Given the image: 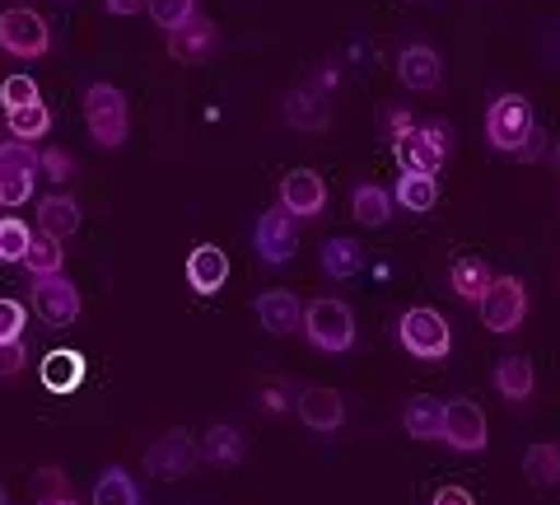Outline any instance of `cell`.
<instances>
[{
	"label": "cell",
	"instance_id": "5b68a950",
	"mask_svg": "<svg viewBox=\"0 0 560 505\" xmlns=\"http://www.w3.org/2000/svg\"><path fill=\"white\" fill-rule=\"evenodd\" d=\"M397 337L416 360H444L453 352V328L434 309H407L397 323Z\"/></svg>",
	"mask_w": 560,
	"mask_h": 505
},
{
	"label": "cell",
	"instance_id": "8d00e7d4",
	"mask_svg": "<svg viewBox=\"0 0 560 505\" xmlns=\"http://www.w3.org/2000/svg\"><path fill=\"white\" fill-rule=\"evenodd\" d=\"M28 492H33V501H38V505L70 496V492H66V473H61V468H38V473H33V482H28Z\"/></svg>",
	"mask_w": 560,
	"mask_h": 505
},
{
	"label": "cell",
	"instance_id": "f546056e",
	"mask_svg": "<svg viewBox=\"0 0 560 505\" xmlns=\"http://www.w3.org/2000/svg\"><path fill=\"white\" fill-rule=\"evenodd\" d=\"M393 202L407 206V211H434V202H440V183L425 179V173H401L397 187H393Z\"/></svg>",
	"mask_w": 560,
	"mask_h": 505
},
{
	"label": "cell",
	"instance_id": "74e56055",
	"mask_svg": "<svg viewBox=\"0 0 560 505\" xmlns=\"http://www.w3.org/2000/svg\"><path fill=\"white\" fill-rule=\"evenodd\" d=\"M24 323H28V313H24L20 300H0V346L20 342L24 337Z\"/></svg>",
	"mask_w": 560,
	"mask_h": 505
},
{
	"label": "cell",
	"instance_id": "d6986e66",
	"mask_svg": "<svg viewBox=\"0 0 560 505\" xmlns=\"http://www.w3.org/2000/svg\"><path fill=\"white\" fill-rule=\"evenodd\" d=\"M253 309H257L261 328H267V333H276V337L294 333V328H300V319H304V309H300V300H294L290 290H261Z\"/></svg>",
	"mask_w": 560,
	"mask_h": 505
},
{
	"label": "cell",
	"instance_id": "e0dca14e",
	"mask_svg": "<svg viewBox=\"0 0 560 505\" xmlns=\"http://www.w3.org/2000/svg\"><path fill=\"white\" fill-rule=\"evenodd\" d=\"M230 282V257H224L220 243H201V249L187 253V286L197 295H215Z\"/></svg>",
	"mask_w": 560,
	"mask_h": 505
},
{
	"label": "cell",
	"instance_id": "ffe728a7",
	"mask_svg": "<svg viewBox=\"0 0 560 505\" xmlns=\"http://www.w3.org/2000/svg\"><path fill=\"white\" fill-rule=\"evenodd\" d=\"M43 385L51 393H75L84 385V356L80 352H66V346H57V352H47L43 365H38Z\"/></svg>",
	"mask_w": 560,
	"mask_h": 505
},
{
	"label": "cell",
	"instance_id": "2e32d148",
	"mask_svg": "<svg viewBox=\"0 0 560 505\" xmlns=\"http://www.w3.org/2000/svg\"><path fill=\"white\" fill-rule=\"evenodd\" d=\"M397 80L407 84V90H440V80H444L440 51L425 47V43L401 47V57H397Z\"/></svg>",
	"mask_w": 560,
	"mask_h": 505
},
{
	"label": "cell",
	"instance_id": "8fae6325",
	"mask_svg": "<svg viewBox=\"0 0 560 505\" xmlns=\"http://www.w3.org/2000/svg\"><path fill=\"white\" fill-rule=\"evenodd\" d=\"M444 440H448V449H458V455H477V449H486V440H490L486 412L477 403H467V398L444 403Z\"/></svg>",
	"mask_w": 560,
	"mask_h": 505
},
{
	"label": "cell",
	"instance_id": "1f68e13d",
	"mask_svg": "<svg viewBox=\"0 0 560 505\" xmlns=\"http://www.w3.org/2000/svg\"><path fill=\"white\" fill-rule=\"evenodd\" d=\"M94 505H140V492L127 478V468H108V473L94 482Z\"/></svg>",
	"mask_w": 560,
	"mask_h": 505
},
{
	"label": "cell",
	"instance_id": "7c38bea8",
	"mask_svg": "<svg viewBox=\"0 0 560 505\" xmlns=\"http://www.w3.org/2000/svg\"><path fill=\"white\" fill-rule=\"evenodd\" d=\"M33 309H38L43 323L66 328V323L80 319L84 300H80L75 282H66V276H38V282H33Z\"/></svg>",
	"mask_w": 560,
	"mask_h": 505
},
{
	"label": "cell",
	"instance_id": "3957f363",
	"mask_svg": "<svg viewBox=\"0 0 560 505\" xmlns=\"http://www.w3.org/2000/svg\"><path fill=\"white\" fill-rule=\"evenodd\" d=\"M448 150H453V131L444 122H425V127H411L401 141H393L401 173H425V179H434V173L444 169Z\"/></svg>",
	"mask_w": 560,
	"mask_h": 505
},
{
	"label": "cell",
	"instance_id": "9a60e30c",
	"mask_svg": "<svg viewBox=\"0 0 560 505\" xmlns=\"http://www.w3.org/2000/svg\"><path fill=\"white\" fill-rule=\"evenodd\" d=\"M294 408H300V422L308 431H337L346 422V403L337 389H323V385H308L300 389V398H294Z\"/></svg>",
	"mask_w": 560,
	"mask_h": 505
},
{
	"label": "cell",
	"instance_id": "836d02e7",
	"mask_svg": "<svg viewBox=\"0 0 560 505\" xmlns=\"http://www.w3.org/2000/svg\"><path fill=\"white\" fill-rule=\"evenodd\" d=\"M257 398H261V408H267L271 416H280V412L294 408L300 389H294L290 379H280V375H267V379H257Z\"/></svg>",
	"mask_w": 560,
	"mask_h": 505
},
{
	"label": "cell",
	"instance_id": "7a4b0ae2",
	"mask_svg": "<svg viewBox=\"0 0 560 505\" xmlns=\"http://www.w3.org/2000/svg\"><path fill=\"white\" fill-rule=\"evenodd\" d=\"M537 122H533V103L523 94H500L495 103H490L486 113V141L495 146L500 154H518L523 146L533 141Z\"/></svg>",
	"mask_w": 560,
	"mask_h": 505
},
{
	"label": "cell",
	"instance_id": "ee69618b",
	"mask_svg": "<svg viewBox=\"0 0 560 505\" xmlns=\"http://www.w3.org/2000/svg\"><path fill=\"white\" fill-rule=\"evenodd\" d=\"M150 0H108V14H140Z\"/></svg>",
	"mask_w": 560,
	"mask_h": 505
},
{
	"label": "cell",
	"instance_id": "f6af8a7d",
	"mask_svg": "<svg viewBox=\"0 0 560 505\" xmlns=\"http://www.w3.org/2000/svg\"><path fill=\"white\" fill-rule=\"evenodd\" d=\"M47 505H75V496H61V501H47Z\"/></svg>",
	"mask_w": 560,
	"mask_h": 505
},
{
	"label": "cell",
	"instance_id": "7402d4cb",
	"mask_svg": "<svg viewBox=\"0 0 560 505\" xmlns=\"http://www.w3.org/2000/svg\"><path fill=\"white\" fill-rule=\"evenodd\" d=\"M490 282H495V272H490L481 257H458V263H453V272H448V286H453V295H458V300H467V305H481V295L490 290Z\"/></svg>",
	"mask_w": 560,
	"mask_h": 505
},
{
	"label": "cell",
	"instance_id": "ab89813d",
	"mask_svg": "<svg viewBox=\"0 0 560 505\" xmlns=\"http://www.w3.org/2000/svg\"><path fill=\"white\" fill-rule=\"evenodd\" d=\"M28 365V346H24V337L20 342H5L0 346V379H14Z\"/></svg>",
	"mask_w": 560,
	"mask_h": 505
},
{
	"label": "cell",
	"instance_id": "ba28073f",
	"mask_svg": "<svg viewBox=\"0 0 560 505\" xmlns=\"http://www.w3.org/2000/svg\"><path fill=\"white\" fill-rule=\"evenodd\" d=\"M38 150L24 141H0V206H24L38 187Z\"/></svg>",
	"mask_w": 560,
	"mask_h": 505
},
{
	"label": "cell",
	"instance_id": "bcb514c9",
	"mask_svg": "<svg viewBox=\"0 0 560 505\" xmlns=\"http://www.w3.org/2000/svg\"><path fill=\"white\" fill-rule=\"evenodd\" d=\"M0 505H10V496H5V486H0Z\"/></svg>",
	"mask_w": 560,
	"mask_h": 505
},
{
	"label": "cell",
	"instance_id": "4fadbf2b",
	"mask_svg": "<svg viewBox=\"0 0 560 505\" xmlns=\"http://www.w3.org/2000/svg\"><path fill=\"white\" fill-rule=\"evenodd\" d=\"M280 206H285L294 220H313L327 206V183L313 169H290L285 179H280Z\"/></svg>",
	"mask_w": 560,
	"mask_h": 505
},
{
	"label": "cell",
	"instance_id": "d590c367",
	"mask_svg": "<svg viewBox=\"0 0 560 505\" xmlns=\"http://www.w3.org/2000/svg\"><path fill=\"white\" fill-rule=\"evenodd\" d=\"M38 80L33 76H5L0 80V103H5V113L10 108H24V103H38Z\"/></svg>",
	"mask_w": 560,
	"mask_h": 505
},
{
	"label": "cell",
	"instance_id": "d4e9b609",
	"mask_svg": "<svg viewBox=\"0 0 560 505\" xmlns=\"http://www.w3.org/2000/svg\"><path fill=\"white\" fill-rule=\"evenodd\" d=\"M360 267H364V243L360 239L337 234V239L323 243V272L331 276V282H346V276H355Z\"/></svg>",
	"mask_w": 560,
	"mask_h": 505
},
{
	"label": "cell",
	"instance_id": "8992f818",
	"mask_svg": "<svg viewBox=\"0 0 560 505\" xmlns=\"http://www.w3.org/2000/svg\"><path fill=\"white\" fill-rule=\"evenodd\" d=\"M47 47H51V28L38 10L14 5L0 14V51H10V57H20V61H38V57H47Z\"/></svg>",
	"mask_w": 560,
	"mask_h": 505
},
{
	"label": "cell",
	"instance_id": "f1b7e54d",
	"mask_svg": "<svg viewBox=\"0 0 560 505\" xmlns=\"http://www.w3.org/2000/svg\"><path fill=\"white\" fill-rule=\"evenodd\" d=\"M523 478L533 486H556L560 482V445H551V440L528 445V455H523Z\"/></svg>",
	"mask_w": 560,
	"mask_h": 505
},
{
	"label": "cell",
	"instance_id": "52a82bcc",
	"mask_svg": "<svg viewBox=\"0 0 560 505\" xmlns=\"http://www.w3.org/2000/svg\"><path fill=\"white\" fill-rule=\"evenodd\" d=\"M477 309L490 333H518L523 319H528V286L518 276H495Z\"/></svg>",
	"mask_w": 560,
	"mask_h": 505
},
{
	"label": "cell",
	"instance_id": "4316f807",
	"mask_svg": "<svg viewBox=\"0 0 560 505\" xmlns=\"http://www.w3.org/2000/svg\"><path fill=\"white\" fill-rule=\"evenodd\" d=\"M350 216H355L360 225H388L393 220V193H383L378 183H360L355 193H350Z\"/></svg>",
	"mask_w": 560,
	"mask_h": 505
},
{
	"label": "cell",
	"instance_id": "f35d334b",
	"mask_svg": "<svg viewBox=\"0 0 560 505\" xmlns=\"http://www.w3.org/2000/svg\"><path fill=\"white\" fill-rule=\"evenodd\" d=\"M38 169L47 173L51 183H70V179H75V164H70V154H66V150H57V146L38 150Z\"/></svg>",
	"mask_w": 560,
	"mask_h": 505
},
{
	"label": "cell",
	"instance_id": "b9f144b4",
	"mask_svg": "<svg viewBox=\"0 0 560 505\" xmlns=\"http://www.w3.org/2000/svg\"><path fill=\"white\" fill-rule=\"evenodd\" d=\"M430 505H477V501H471V492H463V486H440Z\"/></svg>",
	"mask_w": 560,
	"mask_h": 505
},
{
	"label": "cell",
	"instance_id": "83f0119b",
	"mask_svg": "<svg viewBox=\"0 0 560 505\" xmlns=\"http://www.w3.org/2000/svg\"><path fill=\"white\" fill-rule=\"evenodd\" d=\"M243 431L238 426H210L206 435H201V459H210L215 468H234L238 459H243Z\"/></svg>",
	"mask_w": 560,
	"mask_h": 505
},
{
	"label": "cell",
	"instance_id": "5bb4252c",
	"mask_svg": "<svg viewBox=\"0 0 560 505\" xmlns=\"http://www.w3.org/2000/svg\"><path fill=\"white\" fill-rule=\"evenodd\" d=\"M280 117H285V127H294V131H327L331 127V103H327V94L313 90V84H304V90L285 94Z\"/></svg>",
	"mask_w": 560,
	"mask_h": 505
},
{
	"label": "cell",
	"instance_id": "6da1fadb",
	"mask_svg": "<svg viewBox=\"0 0 560 505\" xmlns=\"http://www.w3.org/2000/svg\"><path fill=\"white\" fill-rule=\"evenodd\" d=\"M84 127H90V136L103 150H117L131 127L127 94H121L117 84H90V90H84Z\"/></svg>",
	"mask_w": 560,
	"mask_h": 505
},
{
	"label": "cell",
	"instance_id": "484cf974",
	"mask_svg": "<svg viewBox=\"0 0 560 505\" xmlns=\"http://www.w3.org/2000/svg\"><path fill=\"white\" fill-rule=\"evenodd\" d=\"M5 131L14 136V141H24V146H33V141H43V136L51 131V108L38 99V103H24V108H10L5 113Z\"/></svg>",
	"mask_w": 560,
	"mask_h": 505
},
{
	"label": "cell",
	"instance_id": "60d3db41",
	"mask_svg": "<svg viewBox=\"0 0 560 505\" xmlns=\"http://www.w3.org/2000/svg\"><path fill=\"white\" fill-rule=\"evenodd\" d=\"M337 84H341V71H337V66H331V61H323L318 71H313V90H318V94H331V90H337Z\"/></svg>",
	"mask_w": 560,
	"mask_h": 505
},
{
	"label": "cell",
	"instance_id": "9c48e42d",
	"mask_svg": "<svg viewBox=\"0 0 560 505\" xmlns=\"http://www.w3.org/2000/svg\"><path fill=\"white\" fill-rule=\"evenodd\" d=\"M253 243H257V257L267 267H285L294 257V249H300V220H294L285 206H271V211L257 216Z\"/></svg>",
	"mask_w": 560,
	"mask_h": 505
},
{
	"label": "cell",
	"instance_id": "4dcf8cb0",
	"mask_svg": "<svg viewBox=\"0 0 560 505\" xmlns=\"http://www.w3.org/2000/svg\"><path fill=\"white\" fill-rule=\"evenodd\" d=\"M24 267H28L33 282H38V276H61V267H66L61 239H51V234H33V249H28V257H24Z\"/></svg>",
	"mask_w": 560,
	"mask_h": 505
},
{
	"label": "cell",
	"instance_id": "d6a6232c",
	"mask_svg": "<svg viewBox=\"0 0 560 505\" xmlns=\"http://www.w3.org/2000/svg\"><path fill=\"white\" fill-rule=\"evenodd\" d=\"M33 249V230L14 216H0V263H24Z\"/></svg>",
	"mask_w": 560,
	"mask_h": 505
},
{
	"label": "cell",
	"instance_id": "277c9868",
	"mask_svg": "<svg viewBox=\"0 0 560 505\" xmlns=\"http://www.w3.org/2000/svg\"><path fill=\"white\" fill-rule=\"evenodd\" d=\"M304 333L308 342L318 346V352H350L355 346V313H350L346 300H331V295H323V300H313L304 309Z\"/></svg>",
	"mask_w": 560,
	"mask_h": 505
},
{
	"label": "cell",
	"instance_id": "603a6c76",
	"mask_svg": "<svg viewBox=\"0 0 560 505\" xmlns=\"http://www.w3.org/2000/svg\"><path fill=\"white\" fill-rule=\"evenodd\" d=\"M495 389L510 398V403H528L533 389H537L533 360H528V356H504V360L495 365Z\"/></svg>",
	"mask_w": 560,
	"mask_h": 505
},
{
	"label": "cell",
	"instance_id": "ac0fdd59",
	"mask_svg": "<svg viewBox=\"0 0 560 505\" xmlns=\"http://www.w3.org/2000/svg\"><path fill=\"white\" fill-rule=\"evenodd\" d=\"M215 24L206 20V14H197V20H187L183 28H173L168 33V57L173 61H183V66H191V61H206L210 51H215Z\"/></svg>",
	"mask_w": 560,
	"mask_h": 505
},
{
	"label": "cell",
	"instance_id": "e575fe53",
	"mask_svg": "<svg viewBox=\"0 0 560 505\" xmlns=\"http://www.w3.org/2000/svg\"><path fill=\"white\" fill-rule=\"evenodd\" d=\"M150 20L164 33L183 28L187 20H197V0H150Z\"/></svg>",
	"mask_w": 560,
	"mask_h": 505
},
{
	"label": "cell",
	"instance_id": "cb8c5ba5",
	"mask_svg": "<svg viewBox=\"0 0 560 505\" xmlns=\"http://www.w3.org/2000/svg\"><path fill=\"white\" fill-rule=\"evenodd\" d=\"M75 230H80V206H75V197L51 193V197L38 202V234L66 239V234H75Z\"/></svg>",
	"mask_w": 560,
	"mask_h": 505
},
{
	"label": "cell",
	"instance_id": "7bdbcfd3",
	"mask_svg": "<svg viewBox=\"0 0 560 505\" xmlns=\"http://www.w3.org/2000/svg\"><path fill=\"white\" fill-rule=\"evenodd\" d=\"M416 127V122L407 117V113H388V131H393V141H401V136H407Z\"/></svg>",
	"mask_w": 560,
	"mask_h": 505
},
{
	"label": "cell",
	"instance_id": "30bf717a",
	"mask_svg": "<svg viewBox=\"0 0 560 505\" xmlns=\"http://www.w3.org/2000/svg\"><path fill=\"white\" fill-rule=\"evenodd\" d=\"M201 459V445L191 440L187 431H164L160 440L145 449V468L154 478H187Z\"/></svg>",
	"mask_w": 560,
	"mask_h": 505
},
{
	"label": "cell",
	"instance_id": "44dd1931",
	"mask_svg": "<svg viewBox=\"0 0 560 505\" xmlns=\"http://www.w3.org/2000/svg\"><path fill=\"white\" fill-rule=\"evenodd\" d=\"M401 426H407L416 440H444V403L430 393L411 398V403L401 408Z\"/></svg>",
	"mask_w": 560,
	"mask_h": 505
}]
</instances>
